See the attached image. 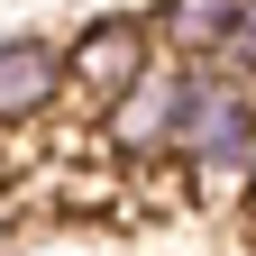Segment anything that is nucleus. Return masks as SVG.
<instances>
[{"mask_svg": "<svg viewBox=\"0 0 256 256\" xmlns=\"http://www.w3.org/2000/svg\"><path fill=\"white\" fill-rule=\"evenodd\" d=\"M174 101H183V55L156 46L146 74L128 82L119 101H101V146H110V165H165V156H174Z\"/></svg>", "mask_w": 256, "mask_h": 256, "instance_id": "nucleus-2", "label": "nucleus"}, {"mask_svg": "<svg viewBox=\"0 0 256 256\" xmlns=\"http://www.w3.org/2000/svg\"><path fill=\"white\" fill-rule=\"evenodd\" d=\"M229 18H238V0H165L146 28H156L165 55H210L220 37H229Z\"/></svg>", "mask_w": 256, "mask_h": 256, "instance_id": "nucleus-5", "label": "nucleus"}, {"mask_svg": "<svg viewBox=\"0 0 256 256\" xmlns=\"http://www.w3.org/2000/svg\"><path fill=\"white\" fill-rule=\"evenodd\" d=\"M256 138V82L229 74L220 55H183V101H174V165L202 183H229Z\"/></svg>", "mask_w": 256, "mask_h": 256, "instance_id": "nucleus-1", "label": "nucleus"}, {"mask_svg": "<svg viewBox=\"0 0 256 256\" xmlns=\"http://www.w3.org/2000/svg\"><path fill=\"white\" fill-rule=\"evenodd\" d=\"M238 220L256 229V138H247V156H238Z\"/></svg>", "mask_w": 256, "mask_h": 256, "instance_id": "nucleus-7", "label": "nucleus"}, {"mask_svg": "<svg viewBox=\"0 0 256 256\" xmlns=\"http://www.w3.org/2000/svg\"><path fill=\"white\" fill-rule=\"evenodd\" d=\"M64 101V37H0V128H28Z\"/></svg>", "mask_w": 256, "mask_h": 256, "instance_id": "nucleus-4", "label": "nucleus"}, {"mask_svg": "<svg viewBox=\"0 0 256 256\" xmlns=\"http://www.w3.org/2000/svg\"><path fill=\"white\" fill-rule=\"evenodd\" d=\"M210 55L229 64V74H247V82H256V0H238V18H229V37H220Z\"/></svg>", "mask_w": 256, "mask_h": 256, "instance_id": "nucleus-6", "label": "nucleus"}, {"mask_svg": "<svg viewBox=\"0 0 256 256\" xmlns=\"http://www.w3.org/2000/svg\"><path fill=\"white\" fill-rule=\"evenodd\" d=\"M156 64V28L146 18H92V28H74L64 37V101H82V110H101V101H119L128 82H138Z\"/></svg>", "mask_w": 256, "mask_h": 256, "instance_id": "nucleus-3", "label": "nucleus"}]
</instances>
